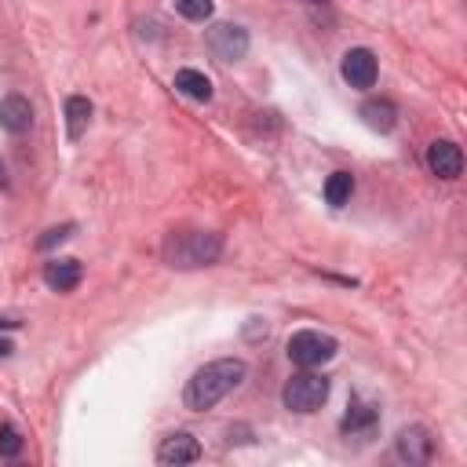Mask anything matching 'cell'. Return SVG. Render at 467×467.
Listing matches in <instances>:
<instances>
[{"mask_svg":"<svg viewBox=\"0 0 467 467\" xmlns=\"http://www.w3.org/2000/svg\"><path fill=\"white\" fill-rule=\"evenodd\" d=\"M350 193H354V175L350 171H332L328 182H325V201L332 208H343L350 201Z\"/></svg>","mask_w":467,"mask_h":467,"instance_id":"15","label":"cell"},{"mask_svg":"<svg viewBox=\"0 0 467 467\" xmlns=\"http://www.w3.org/2000/svg\"><path fill=\"white\" fill-rule=\"evenodd\" d=\"M427 168L438 175V179H456L463 171V153L452 139H434L427 146Z\"/></svg>","mask_w":467,"mask_h":467,"instance_id":"8","label":"cell"},{"mask_svg":"<svg viewBox=\"0 0 467 467\" xmlns=\"http://www.w3.org/2000/svg\"><path fill=\"white\" fill-rule=\"evenodd\" d=\"M325 398H328V379L317 376V372H310V368H303L299 376H292L285 383V390H281V401L292 412H317L325 405Z\"/></svg>","mask_w":467,"mask_h":467,"instance_id":"4","label":"cell"},{"mask_svg":"<svg viewBox=\"0 0 467 467\" xmlns=\"http://www.w3.org/2000/svg\"><path fill=\"white\" fill-rule=\"evenodd\" d=\"M157 460H161V463H175V467H179V463H197V460H201V445H197L193 434L175 431V434H168V438L161 441Z\"/></svg>","mask_w":467,"mask_h":467,"instance_id":"9","label":"cell"},{"mask_svg":"<svg viewBox=\"0 0 467 467\" xmlns=\"http://www.w3.org/2000/svg\"><path fill=\"white\" fill-rule=\"evenodd\" d=\"M88 120H91V102L84 95H69L66 99V135L77 142L84 131H88Z\"/></svg>","mask_w":467,"mask_h":467,"instance_id":"13","label":"cell"},{"mask_svg":"<svg viewBox=\"0 0 467 467\" xmlns=\"http://www.w3.org/2000/svg\"><path fill=\"white\" fill-rule=\"evenodd\" d=\"M11 350H15V343H11V339H4V336H0V358H7V354H11Z\"/></svg>","mask_w":467,"mask_h":467,"instance_id":"20","label":"cell"},{"mask_svg":"<svg viewBox=\"0 0 467 467\" xmlns=\"http://www.w3.org/2000/svg\"><path fill=\"white\" fill-rule=\"evenodd\" d=\"M84 277V266L77 259H51L44 263V285L55 288V292H73Z\"/></svg>","mask_w":467,"mask_h":467,"instance_id":"11","label":"cell"},{"mask_svg":"<svg viewBox=\"0 0 467 467\" xmlns=\"http://www.w3.org/2000/svg\"><path fill=\"white\" fill-rule=\"evenodd\" d=\"M208 51H212L219 62H237V58H244V51H248V29L230 26V22L212 26V29H208Z\"/></svg>","mask_w":467,"mask_h":467,"instance_id":"5","label":"cell"},{"mask_svg":"<svg viewBox=\"0 0 467 467\" xmlns=\"http://www.w3.org/2000/svg\"><path fill=\"white\" fill-rule=\"evenodd\" d=\"M361 120L372 128V131H390L398 124V106L390 99H368L361 106Z\"/></svg>","mask_w":467,"mask_h":467,"instance_id":"12","label":"cell"},{"mask_svg":"<svg viewBox=\"0 0 467 467\" xmlns=\"http://www.w3.org/2000/svg\"><path fill=\"white\" fill-rule=\"evenodd\" d=\"M0 128L11 135H22L33 128V106L26 95H4L0 99Z\"/></svg>","mask_w":467,"mask_h":467,"instance_id":"10","label":"cell"},{"mask_svg":"<svg viewBox=\"0 0 467 467\" xmlns=\"http://www.w3.org/2000/svg\"><path fill=\"white\" fill-rule=\"evenodd\" d=\"M73 230H77L73 223H66V226H51V230H47L40 241H36V248H55V244L69 241V237H73Z\"/></svg>","mask_w":467,"mask_h":467,"instance_id":"19","label":"cell"},{"mask_svg":"<svg viewBox=\"0 0 467 467\" xmlns=\"http://www.w3.org/2000/svg\"><path fill=\"white\" fill-rule=\"evenodd\" d=\"M244 372H248V368H244L241 358H219V361L201 365V368L190 376V383H186V394H182L186 409H193V412L212 409L219 398H226V394L244 379Z\"/></svg>","mask_w":467,"mask_h":467,"instance_id":"1","label":"cell"},{"mask_svg":"<svg viewBox=\"0 0 467 467\" xmlns=\"http://www.w3.org/2000/svg\"><path fill=\"white\" fill-rule=\"evenodd\" d=\"M394 449H398V456H401L405 463H427V460L434 456V438H431V431L420 427V423H416V427H401Z\"/></svg>","mask_w":467,"mask_h":467,"instance_id":"7","label":"cell"},{"mask_svg":"<svg viewBox=\"0 0 467 467\" xmlns=\"http://www.w3.org/2000/svg\"><path fill=\"white\" fill-rule=\"evenodd\" d=\"M175 88H179L186 99H197V102H208V99H212V80H208L201 69H179V73H175Z\"/></svg>","mask_w":467,"mask_h":467,"instance_id":"14","label":"cell"},{"mask_svg":"<svg viewBox=\"0 0 467 467\" xmlns=\"http://www.w3.org/2000/svg\"><path fill=\"white\" fill-rule=\"evenodd\" d=\"M18 321H11V317H0V328H15Z\"/></svg>","mask_w":467,"mask_h":467,"instance_id":"21","label":"cell"},{"mask_svg":"<svg viewBox=\"0 0 467 467\" xmlns=\"http://www.w3.org/2000/svg\"><path fill=\"white\" fill-rule=\"evenodd\" d=\"M372 423H376V405H361V401H354L339 427H343V434H365V431H372Z\"/></svg>","mask_w":467,"mask_h":467,"instance_id":"16","label":"cell"},{"mask_svg":"<svg viewBox=\"0 0 467 467\" xmlns=\"http://www.w3.org/2000/svg\"><path fill=\"white\" fill-rule=\"evenodd\" d=\"M314 4H317V0H314ZM321 4H325V0H321Z\"/></svg>","mask_w":467,"mask_h":467,"instance_id":"22","label":"cell"},{"mask_svg":"<svg viewBox=\"0 0 467 467\" xmlns=\"http://www.w3.org/2000/svg\"><path fill=\"white\" fill-rule=\"evenodd\" d=\"M22 452V434L11 423H0V456H18Z\"/></svg>","mask_w":467,"mask_h":467,"instance_id":"18","label":"cell"},{"mask_svg":"<svg viewBox=\"0 0 467 467\" xmlns=\"http://www.w3.org/2000/svg\"><path fill=\"white\" fill-rule=\"evenodd\" d=\"M175 11L190 22H204L212 18V0H175Z\"/></svg>","mask_w":467,"mask_h":467,"instance_id":"17","label":"cell"},{"mask_svg":"<svg viewBox=\"0 0 467 467\" xmlns=\"http://www.w3.org/2000/svg\"><path fill=\"white\" fill-rule=\"evenodd\" d=\"M339 73H343V80H347L350 88L365 91V88L376 84L379 66H376V55H372L368 47H350V51L343 55V62H339Z\"/></svg>","mask_w":467,"mask_h":467,"instance_id":"6","label":"cell"},{"mask_svg":"<svg viewBox=\"0 0 467 467\" xmlns=\"http://www.w3.org/2000/svg\"><path fill=\"white\" fill-rule=\"evenodd\" d=\"M339 350V343L328 336V332H314V328H303V332H292L288 343H285V354L292 365L299 368H317L325 361H332Z\"/></svg>","mask_w":467,"mask_h":467,"instance_id":"3","label":"cell"},{"mask_svg":"<svg viewBox=\"0 0 467 467\" xmlns=\"http://www.w3.org/2000/svg\"><path fill=\"white\" fill-rule=\"evenodd\" d=\"M219 252H223V237H219V234H208V230L175 234V237H168V244H164V259H168L171 266H182V270H190V266H208V263L219 259Z\"/></svg>","mask_w":467,"mask_h":467,"instance_id":"2","label":"cell"}]
</instances>
